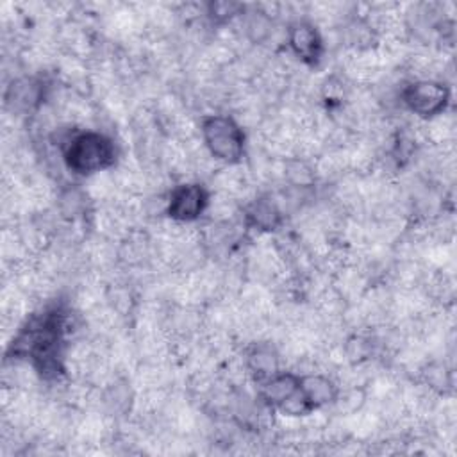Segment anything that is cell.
Returning <instances> with one entry per match:
<instances>
[{
    "label": "cell",
    "mask_w": 457,
    "mask_h": 457,
    "mask_svg": "<svg viewBox=\"0 0 457 457\" xmlns=\"http://www.w3.org/2000/svg\"><path fill=\"white\" fill-rule=\"evenodd\" d=\"M246 366L253 375H257L259 380H264V378L271 377L273 373L280 371L277 352L266 345H257L248 352Z\"/></svg>",
    "instance_id": "8"
},
{
    "label": "cell",
    "mask_w": 457,
    "mask_h": 457,
    "mask_svg": "<svg viewBox=\"0 0 457 457\" xmlns=\"http://www.w3.org/2000/svg\"><path fill=\"white\" fill-rule=\"evenodd\" d=\"M248 223L257 230H273L282 220V211L273 198H257L246 209Z\"/></svg>",
    "instance_id": "7"
},
{
    "label": "cell",
    "mask_w": 457,
    "mask_h": 457,
    "mask_svg": "<svg viewBox=\"0 0 457 457\" xmlns=\"http://www.w3.org/2000/svg\"><path fill=\"white\" fill-rule=\"evenodd\" d=\"M243 12H245V5L236 2H211L207 5L209 18L218 23H227L236 16H241Z\"/></svg>",
    "instance_id": "11"
},
{
    "label": "cell",
    "mask_w": 457,
    "mask_h": 457,
    "mask_svg": "<svg viewBox=\"0 0 457 457\" xmlns=\"http://www.w3.org/2000/svg\"><path fill=\"white\" fill-rule=\"evenodd\" d=\"M209 205V191L198 182L175 186L166 200V214L177 223L196 221Z\"/></svg>",
    "instance_id": "4"
},
{
    "label": "cell",
    "mask_w": 457,
    "mask_h": 457,
    "mask_svg": "<svg viewBox=\"0 0 457 457\" xmlns=\"http://www.w3.org/2000/svg\"><path fill=\"white\" fill-rule=\"evenodd\" d=\"M200 134L207 152L225 164H236L245 154V132L228 114H209L200 123Z\"/></svg>",
    "instance_id": "2"
},
{
    "label": "cell",
    "mask_w": 457,
    "mask_h": 457,
    "mask_svg": "<svg viewBox=\"0 0 457 457\" xmlns=\"http://www.w3.org/2000/svg\"><path fill=\"white\" fill-rule=\"evenodd\" d=\"M62 161L75 175H93L114 164L116 146L98 130H80L64 141Z\"/></svg>",
    "instance_id": "1"
},
{
    "label": "cell",
    "mask_w": 457,
    "mask_h": 457,
    "mask_svg": "<svg viewBox=\"0 0 457 457\" xmlns=\"http://www.w3.org/2000/svg\"><path fill=\"white\" fill-rule=\"evenodd\" d=\"M300 387L312 409L334 403L339 396V387L336 382L321 373L300 375Z\"/></svg>",
    "instance_id": "6"
},
{
    "label": "cell",
    "mask_w": 457,
    "mask_h": 457,
    "mask_svg": "<svg viewBox=\"0 0 457 457\" xmlns=\"http://www.w3.org/2000/svg\"><path fill=\"white\" fill-rule=\"evenodd\" d=\"M286 41L291 54L303 64H318L323 55V37L320 30L305 20H296L287 27Z\"/></svg>",
    "instance_id": "5"
},
{
    "label": "cell",
    "mask_w": 457,
    "mask_h": 457,
    "mask_svg": "<svg viewBox=\"0 0 457 457\" xmlns=\"http://www.w3.org/2000/svg\"><path fill=\"white\" fill-rule=\"evenodd\" d=\"M402 104L412 114L430 120L441 116L450 104V89L436 79H418L409 82L400 93Z\"/></svg>",
    "instance_id": "3"
},
{
    "label": "cell",
    "mask_w": 457,
    "mask_h": 457,
    "mask_svg": "<svg viewBox=\"0 0 457 457\" xmlns=\"http://www.w3.org/2000/svg\"><path fill=\"white\" fill-rule=\"evenodd\" d=\"M284 175L295 187H309L314 182L312 168L303 159H291L286 162Z\"/></svg>",
    "instance_id": "10"
},
{
    "label": "cell",
    "mask_w": 457,
    "mask_h": 457,
    "mask_svg": "<svg viewBox=\"0 0 457 457\" xmlns=\"http://www.w3.org/2000/svg\"><path fill=\"white\" fill-rule=\"evenodd\" d=\"M245 34L252 43H262L270 37L271 30H273V21L271 16L264 11H255V12H248V16L245 18Z\"/></svg>",
    "instance_id": "9"
}]
</instances>
